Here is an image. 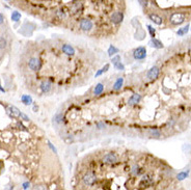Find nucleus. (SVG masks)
<instances>
[{"label": "nucleus", "instance_id": "nucleus-1", "mask_svg": "<svg viewBox=\"0 0 191 190\" xmlns=\"http://www.w3.org/2000/svg\"><path fill=\"white\" fill-rule=\"evenodd\" d=\"M133 57L136 60H142V59L145 58L147 57V49H145V47L140 46V47H137L136 49H134Z\"/></svg>", "mask_w": 191, "mask_h": 190}, {"label": "nucleus", "instance_id": "nucleus-2", "mask_svg": "<svg viewBox=\"0 0 191 190\" xmlns=\"http://www.w3.org/2000/svg\"><path fill=\"white\" fill-rule=\"evenodd\" d=\"M102 161H103L105 164H110V165H112V164H115L116 162H118V157L115 153L110 152V153H107V154H105V155L103 156Z\"/></svg>", "mask_w": 191, "mask_h": 190}, {"label": "nucleus", "instance_id": "nucleus-3", "mask_svg": "<svg viewBox=\"0 0 191 190\" xmlns=\"http://www.w3.org/2000/svg\"><path fill=\"white\" fill-rule=\"evenodd\" d=\"M96 182H97V175L94 173L89 171V173H86L83 175V183L87 186H93Z\"/></svg>", "mask_w": 191, "mask_h": 190}, {"label": "nucleus", "instance_id": "nucleus-4", "mask_svg": "<svg viewBox=\"0 0 191 190\" xmlns=\"http://www.w3.org/2000/svg\"><path fill=\"white\" fill-rule=\"evenodd\" d=\"M169 21L174 25H179V24H182L185 21V17L181 13H174L169 18Z\"/></svg>", "mask_w": 191, "mask_h": 190}, {"label": "nucleus", "instance_id": "nucleus-5", "mask_svg": "<svg viewBox=\"0 0 191 190\" xmlns=\"http://www.w3.org/2000/svg\"><path fill=\"white\" fill-rule=\"evenodd\" d=\"M28 67H29L30 70L36 72V71H38L41 69L42 62L38 57H32V58H30L29 62H28Z\"/></svg>", "mask_w": 191, "mask_h": 190}, {"label": "nucleus", "instance_id": "nucleus-6", "mask_svg": "<svg viewBox=\"0 0 191 190\" xmlns=\"http://www.w3.org/2000/svg\"><path fill=\"white\" fill-rule=\"evenodd\" d=\"M6 112L9 114L11 117H14V119H18V117H21V112L19 109L16 107V106H13V105H9L6 107Z\"/></svg>", "mask_w": 191, "mask_h": 190}, {"label": "nucleus", "instance_id": "nucleus-7", "mask_svg": "<svg viewBox=\"0 0 191 190\" xmlns=\"http://www.w3.org/2000/svg\"><path fill=\"white\" fill-rule=\"evenodd\" d=\"M93 27H94V23L89 19H82L80 21V28L83 31H91Z\"/></svg>", "mask_w": 191, "mask_h": 190}, {"label": "nucleus", "instance_id": "nucleus-8", "mask_svg": "<svg viewBox=\"0 0 191 190\" xmlns=\"http://www.w3.org/2000/svg\"><path fill=\"white\" fill-rule=\"evenodd\" d=\"M124 20V14L122 12H114L110 16V21L113 24H120Z\"/></svg>", "mask_w": 191, "mask_h": 190}, {"label": "nucleus", "instance_id": "nucleus-9", "mask_svg": "<svg viewBox=\"0 0 191 190\" xmlns=\"http://www.w3.org/2000/svg\"><path fill=\"white\" fill-rule=\"evenodd\" d=\"M159 73H160L159 68L158 67H153V68H151L150 70H149V72H147V78H149V79L154 80V79H156L157 77L159 76Z\"/></svg>", "mask_w": 191, "mask_h": 190}, {"label": "nucleus", "instance_id": "nucleus-10", "mask_svg": "<svg viewBox=\"0 0 191 190\" xmlns=\"http://www.w3.org/2000/svg\"><path fill=\"white\" fill-rule=\"evenodd\" d=\"M141 100V95L139 94H133L132 96L130 97L129 100H128V104L129 105H136L140 102Z\"/></svg>", "mask_w": 191, "mask_h": 190}, {"label": "nucleus", "instance_id": "nucleus-11", "mask_svg": "<svg viewBox=\"0 0 191 190\" xmlns=\"http://www.w3.org/2000/svg\"><path fill=\"white\" fill-rule=\"evenodd\" d=\"M41 91L44 93V94H47V93H49V91H51V88H52V84H51L50 82L47 81V80H45V81H43L41 83Z\"/></svg>", "mask_w": 191, "mask_h": 190}, {"label": "nucleus", "instance_id": "nucleus-12", "mask_svg": "<svg viewBox=\"0 0 191 190\" xmlns=\"http://www.w3.org/2000/svg\"><path fill=\"white\" fill-rule=\"evenodd\" d=\"M61 50L63 51V53L67 54V55H74V54H75V49H74V47L69 44L62 45Z\"/></svg>", "mask_w": 191, "mask_h": 190}, {"label": "nucleus", "instance_id": "nucleus-13", "mask_svg": "<svg viewBox=\"0 0 191 190\" xmlns=\"http://www.w3.org/2000/svg\"><path fill=\"white\" fill-rule=\"evenodd\" d=\"M154 179L151 177L150 175H145L141 178V182L140 185H143V186H150L151 184H153Z\"/></svg>", "mask_w": 191, "mask_h": 190}, {"label": "nucleus", "instance_id": "nucleus-14", "mask_svg": "<svg viewBox=\"0 0 191 190\" xmlns=\"http://www.w3.org/2000/svg\"><path fill=\"white\" fill-rule=\"evenodd\" d=\"M149 18H150V20L152 21V22H154V23L157 24V25H161L162 22H163L162 18L160 17V16L156 15V14H151V15L149 16Z\"/></svg>", "mask_w": 191, "mask_h": 190}, {"label": "nucleus", "instance_id": "nucleus-15", "mask_svg": "<svg viewBox=\"0 0 191 190\" xmlns=\"http://www.w3.org/2000/svg\"><path fill=\"white\" fill-rule=\"evenodd\" d=\"M149 45L152 46V47H154V48H157V49H161V48H163V44H162L159 40H157V38H155L151 40L150 43H149Z\"/></svg>", "mask_w": 191, "mask_h": 190}, {"label": "nucleus", "instance_id": "nucleus-16", "mask_svg": "<svg viewBox=\"0 0 191 190\" xmlns=\"http://www.w3.org/2000/svg\"><path fill=\"white\" fill-rule=\"evenodd\" d=\"M21 101L24 105H31L32 104V98L29 96V95H22L21 96Z\"/></svg>", "mask_w": 191, "mask_h": 190}, {"label": "nucleus", "instance_id": "nucleus-17", "mask_svg": "<svg viewBox=\"0 0 191 190\" xmlns=\"http://www.w3.org/2000/svg\"><path fill=\"white\" fill-rule=\"evenodd\" d=\"M123 84H124V78L123 77H120V78H118L116 81L114 82L113 89H114V91H120V89L123 87Z\"/></svg>", "mask_w": 191, "mask_h": 190}, {"label": "nucleus", "instance_id": "nucleus-18", "mask_svg": "<svg viewBox=\"0 0 191 190\" xmlns=\"http://www.w3.org/2000/svg\"><path fill=\"white\" fill-rule=\"evenodd\" d=\"M104 91V84L103 83H98L96 86H95V89H94V95L95 96H99L103 93Z\"/></svg>", "mask_w": 191, "mask_h": 190}, {"label": "nucleus", "instance_id": "nucleus-19", "mask_svg": "<svg viewBox=\"0 0 191 190\" xmlns=\"http://www.w3.org/2000/svg\"><path fill=\"white\" fill-rule=\"evenodd\" d=\"M118 51H120V50H118V48L115 47V46H113V45H111V46L108 48V51H107V53H108V56L112 57V56L115 55L116 53H118Z\"/></svg>", "mask_w": 191, "mask_h": 190}, {"label": "nucleus", "instance_id": "nucleus-20", "mask_svg": "<svg viewBox=\"0 0 191 190\" xmlns=\"http://www.w3.org/2000/svg\"><path fill=\"white\" fill-rule=\"evenodd\" d=\"M82 6V4L80 2H75L73 3V5H72V7H71V12L73 13V14H76V13L79 12V9Z\"/></svg>", "mask_w": 191, "mask_h": 190}, {"label": "nucleus", "instance_id": "nucleus-21", "mask_svg": "<svg viewBox=\"0 0 191 190\" xmlns=\"http://www.w3.org/2000/svg\"><path fill=\"white\" fill-rule=\"evenodd\" d=\"M188 30H189V24H187V25L184 26L183 28H180V29L176 31V34L178 35H184L188 32Z\"/></svg>", "mask_w": 191, "mask_h": 190}, {"label": "nucleus", "instance_id": "nucleus-22", "mask_svg": "<svg viewBox=\"0 0 191 190\" xmlns=\"http://www.w3.org/2000/svg\"><path fill=\"white\" fill-rule=\"evenodd\" d=\"M21 19V14L18 11H15V12L12 13V20L14 22H19Z\"/></svg>", "mask_w": 191, "mask_h": 190}, {"label": "nucleus", "instance_id": "nucleus-23", "mask_svg": "<svg viewBox=\"0 0 191 190\" xmlns=\"http://www.w3.org/2000/svg\"><path fill=\"white\" fill-rule=\"evenodd\" d=\"M140 171H141V168L138 166V165H134V166L132 167V169H131V173H132L134 175H139V173H140Z\"/></svg>", "mask_w": 191, "mask_h": 190}, {"label": "nucleus", "instance_id": "nucleus-24", "mask_svg": "<svg viewBox=\"0 0 191 190\" xmlns=\"http://www.w3.org/2000/svg\"><path fill=\"white\" fill-rule=\"evenodd\" d=\"M7 46V41L3 36H0V50L4 49Z\"/></svg>", "mask_w": 191, "mask_h": 190}, {"label": "nucleus", "instance_id": "nucleus-25", "mask_svg": "<svg viewBox=\"0 0 191 190\" xmlns=\"http://www.w3.org/2000/svg\"><path fill=\"white\" fill-rule=\"evenodd\" d=\"M111 62H112V64H113V66H115V64H118V62H121V56H120V55H115L114 57H112Z\"/></svg>", "mask_w": 191, "mask_h": 190}, {"label": "nucleus", "instance_id": "nucleus-26", "mask_svg": "<svg viewBox=\"0 0 191 190\" xmlns=\"http://www.w3.org/2000/svg\"><path fill=\"white\" fill-rule=\"evenodd\" d=\"M187 175H188V173L183 171V173H180L179 175H176V178H178V180H184L185 178H187Z\"/></svg>", "mask_w": 191, "mask_h": 190}, {"label": "nucleus", "instance_id": "nucleus-27", "mask_svg": "<svg viewBox=\"0 0 191 190\" xmlns=\"http://www.w3.org/2000/svg\"><path fill=\"white\" fill-rule=\"evenodd\" d=\"M147 30H149V32H150L151 36L154 38V36H155V33H156V31H155V29H154L153 27L151 26V25H147Z\"/></svg>", "mask_w": 191, "mask_h": 190}, {"label": "nucleus", "instance_id": "nucleus-28", "mask_svg": "<svg viewBox=\"0 0 191 190\" xmlns=\"http://www.w3.org/2000/svg\"><path fill=\"white\" fill-rule=\"evenodd\" d=\"M54 120H55L56 123H61L62 122V114L61 113L56 114L55 117H54Z\"/></svg>", "mask_w": 191, "mask_h": 190}, {"label": "nucleus", "instance_id": "nucleus-29", "mask_svg": "<svg viewBox=\"0 0 191 190\" xmlns=\"http://www.w3.org/2000/svg\"><path fill=\"white\" fill-rule=\"evenodd\" d=\"M114 68L116 69V70H118V71H124V70H125V66H124L122 62H118V64H116L114 66Z\"/></svg>", "mask_w": 191, "mask_h": 190}, {"label": "nucleus", "instance_id": "nucleus-30", "mask_svg": "<svg viewBox=\"0 0 191 190\" xmlns=\"http://www.w3.org/2000/svg\"><path fill=\"white\" fill-rule=\"evenodd\" d=\"M47 143H48V146H49V148H50V149L52 150L53 152H54V153H57V150H56V148H55V146H53V144L50 142V141L47 140Z\"/></svg>", "mask_w": 191, "mask_h": 190}, {"label": "nucleus", "instance_id": "nucleus-31", "mask_svg": "<svg viewBox=\"0 0 191 190\" xmlns=\"http://www.w3.org/2000/svg\"><path fill=\"white\" fill-rule=\"evenodd\" d=\"M151 134L152 135H155V136H156V137H159V136H160V132L158 131V130H155V129H152V130H151Z\"/></svg>", "mask_w": 191, "mask_h": 190}, {"label": "nucleus", "instance_id": "nucleus-32", "mask_svg": "<svg viewBox=\"0 0 191 190\" xmlns=\"http://www.w3.org/2000/svg\"><path fill=\"white\" fill-rule=\"evenodd\" d=\"M109 67H110V66H109V64H106L105 66H104V67L102 68V71H103V73H105V72H107V71L109 70Z\"/></svg>", "mask_w": 191, "mask_h": 190}, {"label": "nucleus", "instance_id": "nucleus-33", "mask_svg": "<svg viewBox=\"0 0 191 190\" xmlns=\"http://www.w3.org/2000/svg\"><path fill=\"white\" fill-rule=\"evenodd\" d=\"M29 186H30V183H29V182H25V183H23V189L24 190L28 189V188H29Z\"/></svg>", "mask_w": 191, "mask_h": 190}, {"label": "nucleus", "instance_id": "nucleus-34", "mask_svg": "<svg viewBox=\"0 0 191 190\" xmlns=\"http://www.w3.org/2000/svg\"><path fill=\"white\" fill-rule=\"evenodd\" d=\"M21 119H22V120H29V117H27L26 114H24V113L21 114Z\"/></svg>", "mask_w": 191, "mask_h": 190}, {"label": "nucleus", "instance_id": "nucleus-35", "mask_svg": "<svg viewBox=\"0 0 191 190\" xmlns=\"http://www.w3.org/2000/svg\"><path fill=\"white\" fill-rule=\"evenodd\" d=\"M3 23H4V16H3L2 14L0 13V25H1V24H3Z\"/></svg>", "mask_w": 191, "mask_h": 190}, {"label": "nucleus", "instance_id": "nucleus-36", "mask_svg": "<svg viewBox=\"0 0 191 190\" xmlns=\"http://www.w3.org/2000/svg\"><path fill=\"white\" fill-rule=\"evenodd\" d=\"M102 74H103V71H102V69H101V70H99L97 72V73H96V75H95V76H96V77H99V76H101Z\"/></svg>", "mask_w": 191, "mask_h": 190}, {"label": "nucleus", "instance_id": "nucleus-37", "mask_svg": "<svg viewBox=\"0 0 191 190\" xmlns=\"http://www.w3.org/2000/svg\"><path fill=\"white\" fill-rule=\"evenodd\" d=\"M97 126L99 127V129H102V128H104V127H105V125H104L103 123H98Z\"/></svg>", "mask_w": 191, "mask_h": 190}, {"label": "nucleus", "instance_id": "nucleus-38", "mask_svg": "<svg viewBox=\"0 0 191 190\" xmlns=\"http://www.w3.org/2000/svg\"><path fill=\"white\" fill-rule=\"evenodd\" d=\"M0 91H2V93H4V91H5V89H4V88L1 86V85H0Z\"/></svg>", "mask_w": 191, "mask_h": 190}, {"label": "nucleus", "instance_id": "nucleus-39", "mask_svg": "<svg viewBox=\"0 0 191 190\" xmlns=\"http://www.w3.org/2000/svg\"><path fill=\"white\" fill-rule=\"evenodd\" d=\"M1 168H2V163L0 162V169H1Z\"/></svg>", "mask_w": 191, "mask_h": 190}]
</instances>
